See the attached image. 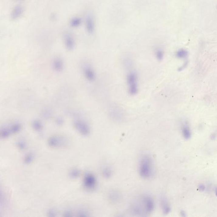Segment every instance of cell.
Here are the masks:
<instances>
[{
  "label": "cell",
  "instance_id": "1",
  "mask_svg": "<svg viewBox=\"0 0 217 217\" xmlns=\"http://www.w3.org/2000/svg\"><path fill=\"white\" fill-rule=\"evenodd\" d=\"M138 172L140 176L144 179H149L153 176V162L148 155H144L141 158L139 163Z\"/></svg>",
  "mask_w": 217,
  "mask_h": 217
},
{
  "label": "cell",
  "instance_id": "2",
  "mask_svg": "<svg viewBox=\"0 0 217 217\" xmlns=\"http://www.w3.org/2000/svg\"><path fill=\"white\" fill-rule=\"evenodd\" d=\"M128 92L131 96L136 95L138 91V77L137 74L134 71L129 72L127 77Z\"/></svg>",
  "mask_w": 217,
  "mask_h": 217
},
{
  "label": "cell",
  "instance_id": "3",
  "mask_svg": "<svg viewBox=\"0 0 217 217\" xmlns=\"http://www.w3.org/2000/svg\"><path fill=\"white\" fill-rule=\"evenodd\" d=\"M145 215L150 214L154 211L155 202L153 198L148 194H144L139 198Z\"/></svg>",
  "mask_w": 217,
  "mask_h": 217
},
{
  "label": "cell",
  "instance_id": "4",
  "mask_svg": "<svg viewBox=\"0 0 217 217\" xmlns=\"http://www.w3.org/2000/svg\"><path fill=\"white\" fill-rule=\"evenodd\" d=\"M74 126L79 133L84 136H88L90 133V128L89 125L86 122L82 120H75Z\"/></svg>",
  "mask_w": 217,
  "mask_h": 217
},
{
  "label": "cell",
  "instance_id": "5",
  "mask_svg": "<svg viewBox=\"0 0 217 217\" xmlns=\"http://www.w3.org/2000/svg\"><path fill=\"white\" fill-rule=\"evenodd\" d=\"M67 143L65 138L57 136L51 137L48 141L49 146L53 148L63 147L66 146Z\"/></svg>",
  "mask_w": 217,
  "mask_h": 217
},
{
  "label": "cell",
  "instance_id": "6",
  "mask_svg": "<svg viewBox=\"0 0 217 217\" xmlns=\"http://www.w3.org/2000/svg\"><path fill=\"white\" fill-rule=\"evenodd\" d=\"M84 187L88 190H93L97 185V180L93 174H88L84 177Z\"/></svg>",
  "mask_w": 217,
  "mask_h": 217
},
{
  "label": "cell",
  "instance_id": "7",
  "mask_svg": "<svg viewBox=\"0 0 217 217\" xmlns=\"http://www.w3.org/2000/svg\"><path fill=\"white\" fill-rule=\"evenodd\" d=\"M85 28L87 32L90 35H92L96 29L95 21L92 15L88 14L86 15L85 20Z\"/></svg>",
  "mask_w": 217,
  "mask_h": 217
},
{
  "label": "cell",
  "instance_id": "8",
  "mask_svg": "<svg viewBox=\"0 0 217 217\" xmlns=\"http://www.w3.org/2000/svg\"><path fill=\"white\" fill-rule=\"evenodd\" d=\"M64 44L66 49L69 51H72L75 46V40L73 35L69 32L64 34L63 37Z\"/></svg>",
  "mask_w": 217,
  "mask_h": 217
},
{
  "label": "cell",
  "instance_id": "9",
  "mask_svg": "<svg viewBox=\"0 0 217 217\" xmlns=\"http://www.w3.org/2000/svg\"><path fill=\"white\" fill-rule=\"evenodd\" d=\"M160 205L161 209L164 215H168L171 211L169 202L165 195H162L160 197Z\"/></svg>",
  "mask_w": 217,
  "mask_h": 217
},
{
  "label": "cell",
  "instance_id": "10",
  "mask_svg": "<svg viewBox=\"0 0 217 217\" xmlns=\"http://www.w3.org/2000/svg\"><path fill=\"white\" fill-rule=\"evenodd\" d=\"M23 13V8L21 5H17L14 7L10 14V17L13 20H17L20 19Z\"/></svg>",
  "mask_w": 217,
  "mask_h": 217
},
{
  "label": "cell",
  "instance_id": "11",
  "mask_svg": "<svg viewBox=\"0 0 217 217\" xmlns=\"http://www.w3.org/2000/svg\"><path fill=\"white\" fill-rule=\"evenodd\" d=\"M109 200L113 204L119 202L121 199L122 195L120 192L117 190H113L110 191L109 193Z\"/></svg>",
  "mask_w": 217,
  "mask_h": 217
},
{
  "label": "cell",
  "instance_id": "12",
  "mask_svg": "<svg viewBox=\"0 0 217 217\" xmlns=\"http://www.w3.org/2000/svg\"><path fill=\"white\" fill-rule=\"evenodd\" d=\"M84 73L86 80L90 82H93L96 79V73L90 66H86L84 68Z\"/></svg>",
  "mask_w": 217,
  "mask_h": 217
},
{
  "label": "cell",
  "instance_id": "13",
  "mask_svg": "<svg viewBox=\"0 0 217 217\" xmlns=\"http://www.w3.org/2000/svg\"><path fill=\"white\" fill-rule=\"evenodd\" d=\"M181 132L182 135L185 139H189L191 136V129L188 124L186 122L184 123L181 126Z\"/></svg>",
  "mask_w": 217,
  "mask_h": 217
},
{
  "label": "cell",
  "instance_id": "14",
  "mask_svg": "<svg viewBox=\"0 0 217 217\" xmlns=\"http://www.w3.org/2000/svg\"><path fill=\"white\" fill-rule=\"evenodd\" d=\"M52 66L53 69L56 72H61L63 70V63L60 59L56 58L53 60Z\"/></svg>",
  "mask_w": 217,
  "mask_h": 217
},
{
  "label": "cell",
  "instance_id": "15",
  "mask_svg": "<svg viewBox=\"0 0 217 217\" xmlns=\"http://www.w3.org/2000/svg\"><path fill=\"white\" fill-rule=\"evenodd\" d=\"M82 19L80 17H75L72 18L69 22V24L73 28L79 27L82 24Z\"/></svg>",
  "mask_w": 217,
  "mask_h": 217
},
{
  "label": "cell",
  "instance_id": "16",
  "mask_svg": "<svg viewBox=\"0 0 217 217\" xmlns=\"http://www.w3.org/2000/svg\"><path fill=\"white\" fill-rule=\"evenodd\" d=\"M102 174L103 176L106 179H109L111 178L113 174V171L110 166H104L102 169Z\"/></svg>",
  "mask_w": 217,
  "mask_h": 217
},
{
  "label": "cell",
  "instance_id": "17",
  "mask_svg": "<svg viewBox=\"0 0 217 217\" xmlns=\"http://www.w3.org/2000/svg\"><path fill=\"white\" fill-rule=\"evenodd\" d=\"M176 56L179 59H185L188 56V52L184 49H181L178 50L176 53Z\"/></svg>",
  "mask_w": 217,
  "mask_h": 217
},
{
  "label": "cell",
  "instance_id": "18",
  "mask_svg": "<svg viewBox=\"0 0 217 217\" xmlns=\"http://www.w3.org/2000/svg\"><path fill=\"white\" fill-rule=\"evenodd\" d=\"M155 55L158 61H161L164 58V51L160 48H158V49H156L155 51Z\"/></svg>",
  "mask_w": 217,
  "mask_h": 217
},
{
  "label": "cell",
  "instance_id": "19",
  "mask_svg": "<svg viewBox=\"0 0 217 217\" xmlns=\"http://www.w3.org/2000/svg\"><path fill=\"white\" fill-rule=\"evenodd\" d=\"M32 127L33 129L37 131H40L43 128L42 124L40 121L38 120L33 121L32 123Z\"/></svg>",
  "mask_w": 217,
  "mask_h": 217
},
{
  "label": "cell",
  "instance_id": "20",
  "mask_svg": "<svg viewBox=\"0 0 217 217\" xmlns=\"http://www.w3.org/2000/svg\"><path fill=\"white\" fill-rule=\"evenodd\" d=\"M80 174V172L77 170H73L70 172V175L73 178H76L78 177Z\"/></svg>",
  "mask_w": 217,
  "mask_h": 217
},
{
  "label": "cell",
  "instance_id": "21",
  "mask_svg": "<svg viewBox=\"0 0 217 217\" xmlns=\"http://www.w3.org/2000/svg\"><path fill=\"white\" fill-rule=\"evenodd\" d=\"M33 158L34 157L32 154H29L25 158V162L27 163H31L33 161Z\"/></svg>",
  "mask_w": 217,
  "mask_h": 217
},
{
  "label": "cell",
  "instance_id": "22",
  "mask_svg": "<svg viewBox=\"0 0 217 217\" xmlns=\"http://www.w3.org/2000/svg\"><path fill=\"white\" fill-rule=\"evenodd\" d=\"M18 146L20 149H24L25 147V145L24 143L21 141L18 143Z\"/></svg>",
  "mask_w": 217,
  "mask_h": 217
},
{
  "label": "cell",
  "instance_id": "23",
  "mask_svg": "<svg viewBox=\"0 0 217 217\" xmlns=\"http://www.w3.org/2000/svg\"><path fill=\"white\" fill-rule=\"evenodd\" d=\"M56 122L58 125H62L63 124L64 121L62 118H58L56 120Z\"/></svg>",
  "mask_w": 217,
  "mask_h": 217
},
{
  "label": "cell",
  "instance_id": "24",
  "mask_svg": "<svg viewBox=\"0 0 217 217\" xmlns=\"http://www.w3.org/2000/svg\"><path fill=\"white\" fill-rule=\"evenodd\" d=\"M198 189L200 191H204L205 189V186L202 184L198 186Z\"/></svg>",
  "mask_w": 217,
  "mask_h": 217
},
{
  "label": "cell",
  "instance_id": "25",
  "mask_svg": "<svg viewBox=\"0 0 217 217\" xmlns=\"http://www.w3.org/2000/svg\"><path fill=\"white\" fill-rule=\"evenodd\" d=\"M180 215H181V216L182 217H185L186 216V212H185L184 211H183V210H182V211H181L180 212Z\"/></svg>",
  "mask_w": 217,
  "mask_h": 217
},
{
  "label": "cell",
  "instance_id": "26",
  "mask_svg": "<svg viewBox=\"0 0 217 217\" xmlns=\"http://www.w3.org/2000/svg\"><path fill=\"white\" fill-rule=\"evenodd\" d=\"M215 195H216V196L217 197V188L216 189V190L215 191Z\"/></svg>",
  "mask_w": 217,
  "mask_h": 217
}]
</instances>
